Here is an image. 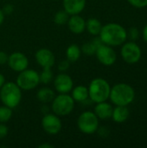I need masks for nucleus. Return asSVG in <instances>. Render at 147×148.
Here are the masks:
<instances>
[{
  "label": "nucleus",
  "mask_w": 147,
  "mask_h": 148,
  "mask_svg": "<svg viewBox=\"0 0 147 148\" xmlns=\"http://www.w3.org/2000/svg\"><path fill=\"white\" fill-rule=\"evenodd\" d=\"M69 14L66 12L64 10L57 11L55 16H54V23L57 25H64L67 24L68 18H69Z\"/></svg>",
  "instance_id": "obj_23"
},
{
  "label": "nucleus",
  "mask_w": 147,
  "mask_h": 148,
  "mask_svg": "<svg viewBox=\"0 0 147 148\" xmlns=\"http://www.w3.org/2000/svg\"><path fill=\"white\" fill-rule=\"evenodd\" d=\"M67 25L69 30L76 35H80L86 30V20L80 14L70 16Z\"/></svg>",
  "instance_id": "obj_14"
},
{
  "label": "nucleus",
  "mask_w": 147,
  "mask_h": 148,
  "mask_svg": "<svg viewBox=\"0 0 147 148\" xmlns=\"http://www.w3.org/2000/svg\"><path fill=\"white\" fill-rule=\"evenodd\" d=\"M55 96V91L53 89H51L50 88H48V87L41 88L36 93L37 100L42 104L51 103V101L54 100Z\"/></svg>",
  "instance_id": "obj_19"
},
{
  "label": "nucleus",
  "mask_w": 147,
  "mask_h": 148,
  "mask_svg": "<svg viewBox=\"0 0 147 148\" xmlns=\"http://www.w3.org/2000/svg\"><path fill=\"white\" fill-rule=\"evenodd\" d=\"M5 83V77L3 74L0 73V88L3 87V85Z\"/></svg>",
  "instance_id": "obj_34"
},
{
  "label": "nucleus",
  "mask_w": 147,
  "mask_h": 148,
  "mask_svg": "<svg viewBox=\"0 0 147 148\" xmlns=\"http://www.w3.org/2000/svg\"><path fill=\"white\" fill-rule=\"evenodd\" d=\"M2 10H3L4 15H10L14 11V6L10 3H7L3 7Z\"/></svg>",
  "instance_id": "obj_30"
},
{
  "label": "nucleus",
  "mask_w": 147,
  "mask_h": 148,
  "mask_svg": "<svg viewBox=\"0 0 147 148\" xmlns=\"http://www.w3.org/2000/svg\"><path fill=\"white\" fill-rule=\"evenodd\" d=\"M143 38L146 41V42H147V24L143 29Z\"/></svg>",
  "instance_id": "obj_36"
},
{
  "label": "nucleus",
  "mask_w": 147,
  "mask_h": 148,
  "mask_svg": "<svg viewBox=\"0 0 147 148\" xmlns=\"http://www.w3.org/2000/svg\"><path fill=\"white\" fill-rule=\"evenodd\" d=\"M70 68V62L68 60H62L58 63V70L60 72H66Z\"/></svg>",
  "instance_id": "obj_26"
},
{
  "label": "nucleus",
  "mask_w": 147,
  "mask_h": 148,
  "mask_svg": "<svg viewBox=\"0 0 147 148\" xmlns=\"http://www.w3.org/2000/svg\"><path fill=\"white\" fill-rule=\"evenodd\" d=\"M102 24L101 23L100 20H98L97 18H94V17H92V18H89L88 21H86V29L87 31L92 35V36H97L100 35V32L101 30V28H102Z\"/></svg>",
  "instance_id": "obj_20"
},
{
  "label": "nucleus",
  "mask_w": 147,
  "mask_h": 148,
  "mask_svg": "<svg viewBox=\"0 0 147 148\" xmlns=\"http://www.w3.org/2000/svg\"><path fill=\"white\" fill-rule=\"evenodd\" d=\"M7 63L11 70L19 73V72L28 69L29 59L24 54L16 51L9 56Z\"/></svg>",
  "instance_id": "obj_12"
},
{
  "label": "nucleus",
  "mask_w": 147,
  "mask_h": 148,
  "mask_svg": "<svg viewBox=\"0 0 147 148\" xmlns=\"http://www.w3.org/2000/svg\"><path fill=\"white\" fill-rule=\"evenodd\" d=\"M39 78H40V83L45 85L50 83L54 79V74L52 72V69L50 68H44L42 71L39 74Z\"/></svg>",
  "instance_id": "obj_22"
},
{
  "label": "nucleus",
  "mask_w": 147,
  "mask_h": 148,
  "mask_svg": "<svg viewBox=\"0 0 147 148\" xmlns=\"http://www.w3.org/2000/svg\"><path fill=\"white\" fill-rule=\"evenodd\" d=\"M113 108L107 101H101L96 103L94 113L96 114L99 120H108L112 117Z\"/></svg>",
  "instance_id": "obj_16"
},
{
  "label": "nucleus",
  "mask_w": 147,
  "mask_h": 148,
  "mask_svg": "<svg viewBox=\"0 0 147 148\" xmlns=\"http://www.w3.org/2000/svg\"><path fill=\"white\" fill-rule=\"evenodd\" d=\"M128 3L136 8H144L147 6V0H127Z\"/></svg>",
  "instance_id": "obj_27"
},
{
  "label": "nucleus",
  "mask_w": 147,
  "mask_h": 148,
  "mask_svg": "<svg viewBox=\"0 0 147 148\" xmlns=\"http://www.w3.org/2000/svg\"><path fill=\"white\" fill-rule=\"evenodd\" d=\"M135 98V91L127 83H118L111 88L109 99L115 106H128Z\"/></svg>",
  "instance_id": "obj_2"
},
{
  "label": "nucleus",
  "mask_w": 147,
  "mask_h": 148,
  "mask_svg": "<svg viewBox=\"0 0 147 148\" xmlns=\"http://www.w3.org/2000/svg\"><path fill=\"white\" fill-rule=\"evenodd\" d=\"M87 0H63L62 6L63 10L69 14L78 15L81 14L86 7Z\"/></svg>",
  "instance_id": "obj_15"
},
{
  "label": "nucleus",
  "mask_w": 147,
  "mask_h": 148,
  "mask_svg": "<svg viewBox=\"0 0 147 148\" xmlns=\"http://www.w3.org/2000/svg\"><path fill=\"white\" fill-rule=\"evenodd\" d=\"M9 128L5 125V123H0V140L5 138L8 135Z\"/></svg>",
  "instance_id": "obj_29"
},
{
  "label": "nucleus",
  "mask_w": 147,
  "mask_h": 148,
  "mask_svg": "<svg viewBox=\"0 0 147 148\" xmlns=\"http://www.w3.org/2000/svg\"><path fill=\"white\" fill-rule=\"evenodd\" d=\"M81 55V47H79L77 44H71L67 48L66 50V58L70 62H77Z\"/></svg>",
  "instance_id": "obj_21"
},
{
  "label": "nucleus",
  "mask_w": 147,
  "mask_h": 148,
  "mask_svg": "<svg viewBox=\"0 0 147 148\" xmlns=\"http://www.w3.org/2000/svg\"><path fill=\"white\" fill-rule=\"evenodd\" d=\"M99 36L104 44L111 47L120 46L126 42L127 38V31L119 23H109L102 26Z\"/></svg>",
  "instance_id": "obj_1"
},
{
  "label": "nucleus",
  "mask_w": 147,
  "mask_h": 148,
  "mask_svg": "<svg viewBox=\"0 0 147 148\" xmlns=\"http://www.w3.org/2000/svg\"><path fill=\"white\" fill-rule=\"evenodd\" d=\"M8 58H9L8 54L5 53L4 51L0 50V66L5 65L8 62Z\"/></svg>",
  "instance_id": "obj_31"
},
{
  "label": "nucleus",
  "mask_w": 147,
  "mask_h": 148,
  "mask_svg": "<svg viewBox=\"0 0 147 148\" xmlns=\"http://www.w3.org/2000/svg\"><path fill=\"white\" fill-rule=\"evenodd\" d=\"M16 83L22 90H32L40 84L39 73L35 69H26L19 72Z\"/></svg>",
  "instance_id": "obj_7"
},
{
  "label": "nucleus",
  "mask_w": 147,
  "mask_h": 148,
  "mask_svg": "<svg viewBox=\"0 0 147 148\" xmlns=\"http://www.w3.org/2000/svg\"><path fill=\"white\" fill-rule=\"evenodd\" d=\"M120 53L123 60L129 64H134L138 62L142 55L139 46L133 42H129L123 44Z\"/></svg>",
  "instance_id": "obj_9"
},
{
  "label": "nucleus",
  "mask_w": 147,
  "mask_h": 148,
  "mask_svg": "<svg viewBox=\"0 0 147 148\" xmlns=\"http://www.w3.org/2000/svg\"><path fill=\"white\" fill-rule=\"evenodd\" d=\"M42 127L45 133L49 135L58 134L62 127L60 116L50 113L45 114L42 119Z\"/></svg>",
  "instance_id": "obj_8"
},
{
  "label": "nucleus",
  "mask_w": 147,
  "mask_h": 148,
  "mask_svg": "<svg viewBox=\"0 0 147 148\" xmlns=\"http://www.w3.org/2000/svg\"><path fill=\"white\" fill-rule=\"evenodd\" d=\"M130 112L127 106H116L112 114V119L116 123H123L129 118Z\"/></svg>",
  "instance_id": "obj_18"
},
{
  "label": "nucleus",
  "mask_w": 147,
  "mask_h": 148,
  "mask_svg": "<svg viewBox=\"0 0 147 148\" xmlns=\"http://www.w3.org/2000/svg\"><path fill=\"white\" fill-rule=\"evenodd\" d=\"M88 88L89 100L94 103L107 101L109 99L111 87L108 82L103 78L93 79Z\"/></svg>",
  "instance_id": "obj_4"
},
{
  "label": "nucleus",
  "mask_w": 147,
  "mask_h": 148,
  "mask_svg": "<svg viewBox=\"0 0 147 148\" xmlns=\"http://www.w3.org/2000/svg\"><path fill=\"white\" fill-rule=\"evenodd\" d=\"M35 58L37 64L42 69L44 68L52 69L55 63V56L54 53L47 48H42L38 49L36 52Z\"/></svg>",
  "instance_id": "obj_13"
},
{
  "label": "nucleus",
  "mask_w": 147,
  "mask_h": 148,
  "mask_svg": "<svg viewBox=\"0 0 147 148\" xmlns=\"http://www.w3.org/2000/svg\"><path fill=\"white\" fill-rule=\"evenodd\" d=\"M75 101L69 94H58L51 101V110L58 116H67L75 108Z\"/></svg>",
  "instance_id": "obj_5"
},
{
  "label": "nucleus",
  "mask_w": 147,
  "mask_h": 148,
  "mask_svg": "<svg viewBox=\"0 0 147 148\" xmlns=\"http://www.w3.org/2000/svg\"><path fill=\"white\" fill-rule=\"evenodd\" d=\"M97 131H99L100 135H101V136H103V137L107 136V135H108V134H109V131H108L105 127H102L101 129H99V128H98V130H97Z\"/></svg>",
  "instance_id": "obj_32"
},
{
  "label": "nucleus",
  "mask_w": 147,
  "mask_h": 148,
  "mask_svg": "<svg viewBox=\"0 0 147 148\" xmlns=\"http://www.w3.org/2000/svg\"><path fill=\"white\" fill-rule=\"evenodd\" d=\"M78 129L84 134H93L99 128V119L92 111L82 112L77 119Z\"/></svg>",
  "instance_id": "obj_6"
},
{
  "label": "nucleus",
  "mask_w": 147,
  "mask_h": 148,
  "mask_svg": "<svg viewBox=\"0 0 147 148\" xmlns=\"http://www.w3.org/2000/svg\"><path fill=\"white\" fill-rule=\"evenodd\" d=\"M129 35V37L133 40V41H135L137 39H139V29L136 28V27H132L130 29H129V33L127 34V36Z\"/></svg>",
  "instance_id": "obj_28"
},
{
  "label": "nucleus",
  "mask_w": 147,
  "mask_h": 148,
  "mask_svg": "<svg viewBox=\"0 0 147 148\" xmlns=\"http://www.w3.org/2000/svg\"><path fill=\"white\" fill-rule=\"evenodd\" d=\"M4 16H5V15L3 14L2 9H0V26L3 24V21H4Z\"/></svg>",
  "instance_id": "obj_35"
},
{
  "label": "nucleus",
  "mask_w": 147,
  "mask_h": 148,
  "mask_svg": "<svg viewBox=\"0 0 147 148\" xmlns=\"http://www.w3.org/2000/svg\"><path fill=\"white\" fill-rule=\"evenodd\" d=\"M95 56L98 61L105 66H112L117 60V55L114 49L107 44H101L97 48Z\"/></svg>",
  "instance_id": "obj_10"
},
{
  "label": "nucleus",
  "mask_w": 147,
  "mask_h": 148,
  "mask_svg": "<svg viewBox=\"0 0 147 148\" xmlns=\"http://www.w3.org/2000/svg\"><path fill=\"white\" fill-rule=\"evenodd\" d=\"M22 89L16 82H8L3 85L0 88V100L3 105L16 108L22 101Z\"/></svg>",
  "instance_id": "obj_3"
},
{
  "label": "nucleus",
  "mask_w": 147,
  "mask_h": 148,
  "mask_svg": "<svg viewBox=\"0 0 147 148\" xmlns=\"http://www.w3.org/2000/svg\"><path fill=\"white\" fill-rule=\"evenodd\" d=\"M97 48L98 47L94 43V42L90 41V42L83 43L81 49V53H84L87 56H93V55H95Z\"/></svg>",
  "instance_id": "obj_25"
},
{
  "label": "nucleus",
  "mask_w": 147,
  "mask_h": 148,
  "mask_svg": "<svg viewBox=\"0 0 147 148\" xmlns=\"http://www.w3.org/2000/svg\"><path fill=\"white\" fill-rule=\"evenodd\" d=\"M12 110L7 106H0V123H7L11 119Z\"/></svg>",
  "instance_id": "obj_24"
},
{
  "label": "nucleus",
  "mask_w": 147,
  "mask_h": 148,
  "mask_svg": "<svg viewBox=\"0 0 147 148\" xmlns=\"http://www.w3.org/2000/svg\"><path fill=\"white\" fill-rule=\"evenodd\" d=\"M53 80L54 88L58 94H69L74 88L73 79L65 72H61Z\"/></svg>",
  "instance_id": "obj_11"
},
{
  "label": "nucleus",
  "mask_w": 147,
  "mask_h": 148,
  "mask_svg": "<svg viewBox=\"0 0 147 148\" xmlns=\"http://www.w3.org/2000/svg\"><path fill=\"white\" fill-rule=\"evenodd\" d=\"M55 146L54 145H51L49 143H42L41 145L38 146V148H54Z\"/></svg>",
  "instance_id": "obj_33"
},
{
  "label": "nucleus",
  "mask_w": 147,
  "mask_h": 148,
  "mask_svg": "<svg viewBox=\"0 0 147 148\" xmlns=\"http://www.w3.org/2000/svg\"><path fill=\"white\" fill-rule=\"evenodd\" d=\"M71 96L75 102L84 103L89 99L88 88L83 85H78L71 90Z\"/></svg>",
  "instance_id": "obj_17"
}]
</instances>
